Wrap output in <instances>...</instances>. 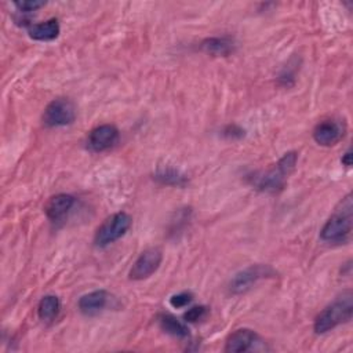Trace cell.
<instances>
[{"instance_id":"6da1fadb","label":"cell","mask_w":353,"mask_h":353,"mask_svg":"<svg viewBox=\"0 0 353 353\" xmlns=\"http://www.w3.org/2000/svg\"><path fill=\"white\" fill-rule=\"evenodd\" d=\"M353 219L352 196L346 195L335 207L332 215L324 223L320 238L326 243H343L349 239Z\"/></svg>"},{"instance_id":"7a4b0ae2","label":"cell","mask_w":353,"mask_h":353,"mask_svg":"<svg viewBox=\"0 0 353 353\" xmlns=\"http://www.w3.org/2000/svg\"><path fill=\"white\" fill-rule=\"evenodd\" d=\"M298 160V155L295 152H289L286 154L276 165L273 169L256 174L253 177V185L268 193H278L282 191L286 185V181L289 175L294 171L295 165Z\"/></svg>"},{"instance_id":"3957f363","label":"cell","mask_w":353,"mask_h":353,"mask_svg":"<svg viewBox=\"0 0 353 353\" xmlns=\"http://www.w3.org/2000/svg\"><path fill=\"white\" fill-rule=\"evenodd\" d=\"M353 312V295L352 291L342 293L331 305L323 309L315 320V332L326 334L342 323H348L352 319Z\"/></svg>"},{"instance_id":"277c9868","label":"cell","mask_w":353,"mask_h":353,"mask_svg":"<svg viewBox=\"0 0 353 353\" xmlns=\"http://www.w3.org/2000/svg\"><path fill=\"white\" fill-rule=\"evenodd\" d=\"M132 222H133L132 217L125 211L110 215L98 228L94 238V245L98 249H104L114 243L116 241H119L132 228Z\"/></svg>"},{"instance_id":"5b68a950","label":"cell","mask_w":353,"mask_h":353,"mask_svg":"<svg viewBox=\"0 0 353 353\" xmlns=\"http://www.w3.org/2000/svg\"><path fill=\"white\" fill-rule=\"evenodd\" d=\"M76 117L75 105L66 98L51 101L43 113V123L47 127H62L72 125Z\"/></svg>"},{"instance_id":"8992f818","label":"cell","mask_w":353,"mask_h":353,"mask_svg":"<svg viewBox=\"0 0 353 353\" xmlns=\"http://www.w3.org/2000/svg\"><path fill=\"white\" fill-rule=\"evenodd\" d=\"M273 275L275 272L268 265H252L233 276V279L229 283V291L232 294H243L249 291L261 279Z\"/></svg>"},{"instance_id":"52a82bcc","label":"cell","mask_w":353,"mask_h":353,"mask_svg":"<svg viewBox=\"0 0 353 353\" xmlns=\"http://www.w3.org/2000/svg\"><path fill=\"white\" fill-rule=\"evenodd\" d=\"M163 260V253L159 247H152L145 250L134 263L129 278L132 280H144L152 276L160 267Z\"/></svg>"},{"instance_id":"ba28073f","label":"cell","mask_w":353,"mask_h":353,"mask_svg":"<svg viewBox=\"0 0 353 353\" xmlns=\"http://www.w3.org/2000/svg\"><path fill=\"white\" fill-rule=\"evenodd\" d=\"M345 136V126L337 121H324L313 130V140L321 147H332Z\"/></svg>"},{"instance_id":"9c48e42d","label":"cell","mask_w":353,"mask_h":353,"mask_svg":"<svg viewBox=\"0 0 353 353\" xmlns=\"http://www.w3.org/2000/svg\"><path fill=\"white\" fill-rule=\"evenodd\" d=\"M117 140H119L117 129L110 125H102L90 133L87 144L93 152H104L110 149L117 143Z\"/></svg>"},{"instance_id":"30bf717a","label":"cell","mask_w":353,"mask_h":353,"mask_svg":"<svg viewBox=\"0 0 353 353\" xmlns=\"http://www.w3.org/2000/svg\"><path fill=\"white\" fill-rule=\"evenodd\" d=\"M257 339L258 337L253 330H249V328L236 330L228 337L225 343V352H229V353L247 352L257 342Z\"/></svg>"},{"instance_id":"8fae6325","label":"cell","mask_w":353,"mask_h":353,"mask_svg":"<svg viewBox=\"0 0 353 353\" xmlns=\"http://www.w3.org/2000/svg\"><path fill=\"white\" fill-rule=\"evenodd\" d=\"M108 301H109L108 293L105 290H97V291L88 293L80 298L79 309L83 315L94 316L106 308Z\"/></svg>"},{"instance_id":"7c38bea8","label":"cell","mask_w":353,"mask_h":353,"mask_svg":"<svg viewBox=\"0 0 353 353\" xmlns=\"http://www.w3.org/2000/svg\"><path fill=\"white\" fill-rule=\"evenodd\" d=\"M75 197L71 195H57L49 200L46 204V214L51 221L62 219L73 207Z\"/></svg>"},{"instance_id":"4fadbf2b","label":"cell","mask_w":353,"mask_h":353,"mask_svg":"<svg viewBox=\"0 0 353 353\" xmlns=\"http://www.w3.org/2000/svg\"><path fill=\"white\" fill-rule=\"evenodd\" d=\"M29 38L39 42H51L60 35V24L57 20H49L42 24H35L28 29Z\"/></svg>"},{"instance_id":"5bb4252c","label":"cell","mask_w":353,"mask_h":353,"mask_svg":"<svg viewBox=\"0 0 353 353\" xmlns=\"http://www.w3.org/2000/svg\"><path fill=\"white\" fill-rule=\"evenodd\" d=\"M158 321H159L160 328L169 335H173L175 338H188L189 337V328L182 321H180L177 317H174L173 315L162 313V315H159Z\"/></svg>"},{"instance_id":"9a60e30c","label":"cell","mask_w":353,"mask_h":353,"mask_svg":"<svg viewBox=\"0 0 353 353\" xmlns=\"http://www.w3.org/2000/svg\"><path fill=\"white\" fill-rule=\"evenodd\" d=\"M155 180L163 185H171V186H185L188 182L186 175L173 167L158 169L155 174Z\"/></svg>"},{"instance_id":"2e32d148","label":"cell","mask_w":353,"mask_h":353,"mask_svg":"<svg viewBox=\"0 0 353 353\" xmlns=\"http://www.w3.org/2000/svg\"><path fill=\"white\" fill-rule=\"evenodd\" d=\"M60 300L54 295H46L42 298V301L39 302V306H38V313H39V317L43 320V321H53L58 313H60Z\"/></svg>"},{"instance_id":"e0dca14e","label":"cell","mask_w":353,"mask_h":353,"mask_svg":"<svg viewBox=\"0 0 353 353\" xmlns=\"http://www.w3.org/2000/svg\"><path fill=\"white\" fill-rule=\"evenodd\" d=\"M202 49L208 54H212L217 57H226L233 51V45L226 39L210 38L202 43Z\"/></svg>"},{"instance_id":"ac0fdd59","label":"cell","mask_w":353,"mask_h":353,"mask_svg":"<svg viewBox=\"0 0 353 353\" xmlns=\"http://www.w3.org/2000/svg\"><path fill=\"white\" fill-rule=\"evenodd\" d=\"M192 300H193V297L191 293H180L170 298V304L173 308L180 309V308H185L186 305H189L192 302Z\"/></svg>"},{"instance_id":"d6986e66","label":"cell","mask_w":353,"mask_h":353,"mask_svg":"<svg viewBox=\"0 0 353 353\" xmlns=\"http://www.w3.org/2000/svg\"><path fill=\"white\" fill-rule=\"evenodd\" d=\"M206 306H193L191 308L185 315H184V319L185 321H189V323H196L199 320H202L204 316H206Z\"/></svg>"},{"instance_id":"ffe728a7","label":"cell","mask_w":353,"mask_h":353,"mask_svg":"<svg viewBox=\"0 0 353 353\" xmlns=\"http://www.w3.org/2000/svg\"><path fill=\"white\" fill-rule=\"evenodd\" d=\"M43 6H45L43 2H36V0H34V2H17L16 3V8L20 10V13L36 12L38 9H40Z\"/></svg>"},{"instance_id":"44dd1931","label":"cell","mask_w":353,"mask_h":353,"mask_svg":"<svg viewBox=\"0 0 353 353\" xmlns=\"http://www.w3.org/2000/svg\"><path fill=\"white\" fill-rule=\"evenodd\" d=\"M342 163L346 166V167H350L352 166V152L348 151L343 158H342Z\"/></svg>"}]
</instances>
